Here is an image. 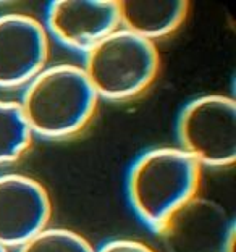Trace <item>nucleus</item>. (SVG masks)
Here are the masks:
<instances>
[{"instance_id": "423d86ee", "label": "nucleus", "mask_w": 236, "mask_h": 252, "mask_svg": "<svg viewBox=\"0 0 236 252\" xmlns=\"http://www.w3.org/2000/svg\"><path fill=\"white\" fill-rule=\"evenodd\" d=\"M52 200L42 183L21 173L0 175V246L16 248L49 226Z\"/></svg>"}, {"instance_id": "f257e3e1", "label": "nucleus", "mask_w": 236, "mask_h": 252, "mask_svg": "<svg viewBox=\"0 0 236 252\" xmlns=\"http://www.w3.org/2000/svg\"><path fill=\"white\" fill-rule=\"evenodd\" d=\"M201 170L180 147H155L141 154L126 180L128 200L137 219L152 231L165 233L198 196Z\"/></svg>"}, {"instance_id": "0eeeda50", "label": "nucleus", "mask_w": 236, "mask_h": 252, "mask_svg": "<svg viewBox=\"0 0 236 252\" xmlns=\"http://www.w3.org/2000/svg\"><path fill=\"white\" fill-rule=\"evenodd\" d=\"M44 28L57 42L86 54L120 28L118 0H55Z\"/></svg>"}, {"instance_id": "f8f14e48", "label": "nucleus", "mask_w": 236, "mask_h": 252, "mask_svg": "<svg viewBox=\"0 0 236 252\" xmlns=\"http://www.w3.org/2000/svg\"><path fill=\"white\" fill-rule=\"evenodd\" d=\"M0 252H8V249L3 248V246H0Z\"/></svg>"}, {"instance_id": "9d476101", "label": "nucleus", "mask_w": 236, "mask_h": 252, "mask_svg": "<svg viewBox=\"0 0 236 252\" xmlns=\"http://www.w3.org/2000/svg\"><path fill=\"white\" fill-rule=\"evenodd\" d=\"M18 252H96V249L83 234L68 228L47 226L20 246Z\"/></svg>"}, {"instance_id": "7ed1b4c3", "label": "nucleus", "mask_w": 236, "mask_h": 252, "mask_svg": "<svg viewBox=\"0 0 236 252\" xmlns=\"http://www.w3.org/2000/svg\"><path fill=\"white\" fill-rule=\"evenodd\" d=\"M81 68L99 99L128 102L157 79L160 55L155 44L118 28L84 54Z\"/></svg>"}, {"instance_id": "20e7f679", "label": "nucleus", "mask_w": 236, "mask_h": 252, "mask_svg": "<svg viewBox=\"0 0 236 252\" xmlns=\"http://www.w3.org/2000/svg\"><path fill=\"white\" fill-rule=\"evenodd\" d=\"M180 149L201 168H227L236 160V104L223 94L196 97L176 122Z\"/></svg>"}, {"instance_id": "39448f33", "label": "nucleus", "mask_w": 236, "mask_h": 252, "mask_svg": "<svg viewBox=\"0 0 236 252\" xmlns=\"http://www.w3.org/2000/svg\"><path fill=\"white\" fill-rule=\"evenodd\" d=\"M44 25L26 13L0 15V89L26 86L49 62Z\"/></svg>"}, {"instance_id": "f03ea898", "label": "nucleus", "mask_w": 236, "mask_h": 252, "mask_svg": "<svg viewBox=\"0 0 236 252\" xmlns=\"http://www.w3.org/2000/svg\"><path fill=\"white\" fill-rule=\"evenodd\" d=\"M97 102L99 97L81 66L57 63L26 84L18 104L33 136L65 141L88 128Z\"/></svg>"}, {"instance_id": "1a4fd4ad", "label": "nucleus", "mask_w": 236, "mask_h": 252, "mask_svg": "<svg viewBox=\"0 0 236 252\" xmlns=\"http://www.w3.org/2000/svg\"><path fill=\"white\" fill-rule=\"evenodd\" d=\"M31 142L33 133L20 104L0 99V165L18 162L30 149Z\"/></svg>"}, {"instance_id": "6e6552de", "label": "nucleus", "mask_w": 236, "mask_h": 252, "mask_svg": "<svg viewBox=\"0 0 236 252\" xmlns=\"http://www.w3.org/2000/svg\"><path fill=\"white\" fill-rule=\"evenodd\" d=\"M120 28L155 44L171 36L185 23L186 0H118Z\"/></svg>"}, {"instance_id": "9b49d317", "label": "nucleus", "mask_w": 236, "mask_h": 252, "mask_svg": "<svg viewBox=\"0 0 236 252\" xmlns=\"http://www.w3.org/2000/svg\"><path fill=\"white\" fill-rule=\"evenodd\" d=\"M96 252H155L151 246L137 239H112L103 243Z\"/></svg>"}]
</instances>
